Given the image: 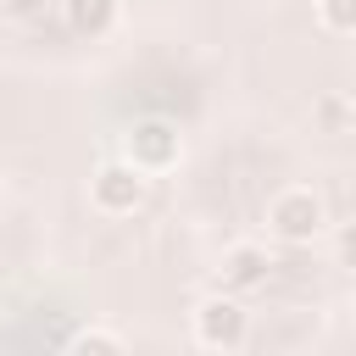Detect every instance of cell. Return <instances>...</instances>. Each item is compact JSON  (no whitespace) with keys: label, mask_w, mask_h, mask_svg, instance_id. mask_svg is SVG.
<instances>
[{"label":"cell","mask_w":356,"mask_h":356,"mask_svg":"<svg viewBox=\"0 0 356 356\" xmlns=\"http://www.w3.org/2000/svg\"><path fill=\"white\" fill-rule=\"evenodd\" d=\"M189 334H195V345L200 350H239L245 339H250V312L239 306V295H228V289H211V295H200L195 300V312H189Z\"/></svg>","instance_id":"cell-1"},{"label":"cell","mask_w":356,"mask_h":356,"mask_svg":"<svg viewBox=\"0 0 356 356\" xmlns=\"http://www.w3.org/2000/svg\"><path fill=\"white\" fill-rule=\"evenodd\" d=\"M261 222H267V234H273V239H284V245H312V239L323 234V222H328V206H323V195H317V189L289 184V189H278V195L267 200Z\"/></svg>","instance_id":"cell-2"},{"label":"cell","mask_w":356,"mask_h":356,"mask_svg":"<svg viewBox=\"0 0 356 356\" xmlns=\"http://www.w3.org/2000/svg\"><path fill=\"white\" fill-rule=\"evenodd\" d=\"M145 195H150V172H139L128 156L100 161V167L89 172V206H95L100 217H134V211L145 206Z\"/></svg>","instance_id":"cell-3"},{"label":"cell","mask_w":356,"mask_h":356,"mask_svg":"<svg viewBox=\"0 0 356 356\" xmlns=\"http://www.w3.org/2000/svg\"><path fill=\"white\" fill-rule=\"evenodd\" d=\"M122 156L139 167V172H172L178 161H184V134H178V122H167V117H139L128 134H122Z\"/></svg>","instance_id":"cell-4"},{"label":"cell","mask_w":356,"mask_h":356,"mask_svg":"<svg viewBox=\"0 0 356 356\" xmlns=\"http://www.w3.org/2000/svg\"><path fill=\"white\" fill-rule=\"evenodd\" d=\"M267 273H273L267 245H256V239H234V245L222 250V261H217V289H228V295H250V289L267 284Z\"/></svg>","instance_id":"cell-5"},{"label":"cell","mask_w":356,"mask_h":356,"mask_svg":"<svg viewBox=\"0 0 356 356\" xmlns=\"http://www.w3.org/2000/svg\"><path fill=\"white\" fill-rule=\"evenodd\" d=\"M61 17L78 39H106L122 17V0H61Z\"/></svg>","instance_id":"cell-6"},{"label":"cell","mask_w":356,"mask_h":356,"mask_svg":"<svg viewBox=\"0 0 356 356\" xmlns=\"http://www.w3.org/2000/svg\"><path fill=\"white\" fill-rule=\"evenodd\" d=\"M317 22L339 39H350L356 33V0H317Z\"/></svg>","instance_id":"cell-7"},{"label":"cell","mask_w":356,"mask_h":356,"mask_svg":"<svg viewBox=\"0 0 356 356\" xmlns=\"http://www.w3.org/2000/svg\"><path fill=\"white\" fill-rule=\"evenodd\" d=\"M128 339L122 334H111V328H78L72 339H67V350H106V356H117Z\"/></svg>","instance_id":"cell-8"},{"label":"cell","mask_w":356,"mask_h":356,"mask_svg":"<svg viewBox=\"0 0 356 356\" xmlns=\"http://www.w3.org/2000/svg\"><path fill=\"white\" fill-rule=\"evenodd\" d=\"M334 250H339V267L356 273V222H345V228L334 234Z\"/></svg>","instance_id":"cell-9"},{"label":"cell","mask_w":356,"mask_h":356,"mask_svg":"<svg viewBox=\"0 0 356 356\" xmlns=\"http://www.w3.org/2000/svg\"><path fill=\"white\" fill-rule=\"evenodd\" d=\"M0 11H6V17H17V22H28V17H39V11H44V0H0Z\"/></svg>","instance_id":"cell-10"},{"label":"cell","mask_w":356,"mask_h":356,"mask_svg":"<svg viewBox=\"0 0 356 356\" xmlns=\"http://www.w3.org/2000/svg\"><path fill=\"white\" fill-rule=\"evenodd\" d=\"M350 61H356V33H350Z\"/></svg>","instance_id":"cell-11"}]
</instances>
